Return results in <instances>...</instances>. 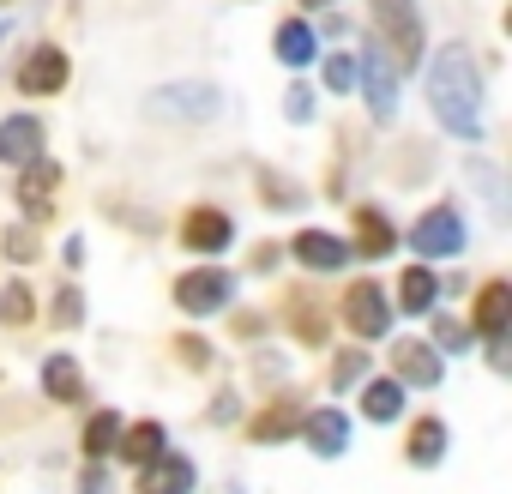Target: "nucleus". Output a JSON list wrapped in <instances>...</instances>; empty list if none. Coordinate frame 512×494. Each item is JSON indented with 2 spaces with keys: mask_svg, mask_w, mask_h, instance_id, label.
Segmentation results:
<instances>
[{
  "mask_svg": "<svg viewBox=\"0 0 512 494\" xmlns=\"http://www.w3.org/2000/svg\"><path fill=\"white\" fill-rule=\"evenodd\" d=\"M428 103L440 115L446 133L458 139H482V79L470 67L464 49H440L434 67H428Z\"/></svg>",
  "mask_w": 512,
  "mask_h": 494,
  "instance_id": "nucleus-1",
  "label": "nucleus"
},
{
  "mask_svg": "<svg viewBox=\"0 0 512 494\" xmlns=\"http://www.w3.org/2000/svg\"><path fill=\"white\" fill-rule=\"evenodd\" d=\"M368 7H374V19H380V31H386L392 55H398L404 67H416V61H422V19H416V0H368Z\"/></svg>",
  "mask_w": 512,
  "mask_h": 494,
  "instance_id": "nucleus-2",
  "label": "nucleus"
},
{
  "mask_svg": "<svg viewBox=\"0 0 512 494\" xmlns=\"http://www.w3.org/2000/svg\"><path fill=\"white\" fill-rule=\"evenodd\" d=\"M410 241H416V254H434V260L464 254V217H458L452 205H434V211L410 229Z\"/></svg>",
  "mask_w": 512,
  "mask_h": 494,
  "instance_id": "nucleus-3",
  "label": "nucleus"
},
{
  "mask_svg": "<svg viewBox=\"0 0 512 494\" xmlns=\"http://www.w3.org/2000/svg\"><path fill=\"white\" fill-rule=\"evenodd\" d=\"M356 79H362V91H368L374 121H392V115H398V73H392L386 49H368V55H362V67H356Z\"/></svg>",
  "mask_w": 512,
  "mask_h": 494,
  "instance_id": "nucleus-4",
  "label": "nucleus"
},
{
  "mask_svg": "<svg viewBox=\"0 0 512 494\" xmlns=\"http://www.w3.org/2000/svg\"><path fill=\"white\" fill-rule=\"evenodd\" d=\"M229 290H235L229 272H187V278H175V308H187V314H217V308L229 302Z\"/></svg>",
  "mask_w": 512,
  "mask_h": 494,
  "instance_id": "nucleus-5",
  "label": "nucleus"
},
{
  "mask_svg": "<svg viewBox=\"0 0 512 494\" xmlns=\"http://www.w3.org/2000/svg\"><path fill=\"white\" fill-rule=\"evenodd\" d=\"M223 109V97L211 85H169L151 97V115H181V121H211Z\"/></svg>",
  "mask_w": 512,
  "mask_h": 494,
  "instance_id": "nucleus-6",
  "label": "nucleus"
},
{
  "mask_svg": "<svg viewBox=\"0 0 512 494\" xmlns=\"http://www.w3.org/2000/svg\"><path fill=\"white\" fill-rule=\"evenodd\" d=\"M344 320H350V332H356V338H380V332L392 326V302H386V290L356 284V290L344 296Z\"/></svg>",
  "mask_w": 512,
  "mask_h": 494,
  "instance_id": "nucleus-7",
  "label": "nucleus"
},
{
  "mask_svg": "<svg viewBox=\"0 0 512 494\" xmlns=\"http://www.w3.org/2000/svg\"><path fill=\"white\" fill-rule=\"evenodd\" d=\"M19 85H25L31 97H55V91L67 85V55H61L55 43L31 49V55H25V67H19Z\"/></svg>",
  "mask_w": 512,
  "mask_h": 494,
  "instance_id": "nucleus-8",
  "label": "nucleus"
},
{
  "mask_svg": "<svg viewBox=\"0 0 512 494\" xmlns=\"http://www.w3.org/2000/svg\"><path fill=\"white\" fill-rule=\"evenodd\" d=\"M229 235H235V223L211 205L187 211V223H181V247H193V254H217V247H229Z\"/></svg>",
  "mask_w": 512,
  "mask_h": 494,
  "instance_id": "nucleus-9",
  "label": "nucleus"
},
{
  "mask_svg": "<svg viewBox=\"0 0 512 494\" xmlns=\"http://www.w3.org/2000/svg\"><path fill=\"white\" fill-rule=\"evenodd\" d=\"M0 157L7 163H37L43 157V121H31V115H13V121H0Z\"/></svg>",
  "mask_w": 512,
  "mask_h": 494,
  "instance_id": "nucleus-10",
  "label": "nucleus"
},
{
  "mask_svg": "<svg viewBox=\"0 0 512 494\" xmlns=\"http://www.w3.org/2000/svg\"><path fill=\"white\" fill-rule=\"evenodd\" d=\"M139 488H145V494H193V464L175 458V452H157V458L139 470Z\"/></svg>",
  "mask_w": 512,
  "mask_h": 494,
  "instance_id": "nucleus-11",
  "label": "nucleus"
},
{
  "mask_svg": "<svg viewBox=\"0 0 512 494\" xmlns=\"http://www.w3.org/2000/svg\"><path fill=\"white\" fill-rule=\"evenodd\" d=\"M296 260L308 272H338V266H350V247L338 235H326V229H302L296 235Z\"/></svg>",
  "mask_w": 512,
  "mask_h": 494,
  "instance_id": "nucleus-12",
  "label": "nucleus"
},
{
  "mask_svg": "<svg viewBox=\"0 0 512 494\" xmlns=\"http://www.w3.org/2000/svg\"><path fill=\"white\" fill-rule=\"evenodd\" d=\"M55 187H61V169H55L49 157H37V163H25V181H19V199H25V211H31V217H49V211H55Z\"/></svg>",
  "mask_w": 512,
  "mask_h": 494,
  "instance_id": "nucleus-13",
  "label": "nucleus"
},
{
  "mask_svg": "<svg viewBox=\"0 0 512 494\" xmlns=\"http://www.w3.org/2000/svg\"><path fill=\"white\" fill-rule=\"evenodd\" d=\"M476 332L494 338V344L512 332V290H506V284H488V290L476 296Z\"/></svg>",
  "mask_w": 512,
  "mask_h": 494,
  "instance_id": "nucleus-14",
  "label": "nucleus"
},
{
  "mask_svg": "<svg viewBox=\"0 0 512 494\" xmlns=\"http://www.w3.org/2000/svg\"><path fill=\"white\" fill-rule=\"evenodd\" d=\"M302 434H308V446H314L320 458H338V452L350 446V422H344L338 410H314V416H302Z\"/></svg>",
  "mask_w": 512,
  "mask_h": 494,
  "instance_id": "nucleus-15",
  "label": "nucleus"
},
{
  "mask_svg": "<svg viewBox=\"0 0 512 494\" xmlns=\"http://www.w3.org/2000/svg\"><path fill=\"white\" fill-rule=\"evenodd\" d=\"M43 386H49V398H55V404H79L85 374H79V362H73V356H49V362H43Z\"/></svg>",
  "mask_w": 512,
  "mask_h": 494,
  "instance_id": "nucleus-16",
  "label": "nucleus"
},
{
  "mask_svg": "<svg viewBox=\"0 0 512 494\" xmlns=\"http://www.w3.org/2000/svg\"><path fill=\"white\" fill-rule=\"evenodd\" d=\"M350 254H368V260H380V254H392V223L380 217V211H356V247Z\"/></svg>",
  "mask_w": 512,
  "mask_h": 494,
  "instance_id": "nucleus-17",
  "label": "nucleus"
},
{
  "mask_svg": "<svg viewBox=\"0 0 512 494\" xmlns=\"http://www.w3.org/2000/svg\"><path fill=\"white\" fill-rule=\"evenodd\" d=\"M362 416H368V422H398V416H404V386H398V380H368Z\"/></svg>",
  "mask_w": 512,
  "mask_h": 494,
  "instance_id": "nucleus-18",
  "label": "nucleus"
},
{
  "mask_svg": "<svg viewBox=\"0 0 512 494\" xmlns=\"http://www.w3.org/2000/svg\"><path fill=\"white\" fill-rule=\"evenodd\" d=\"M314 49H320V43H314V31H308L302 19L278 25V61H284V67H308V61H314Z\"/></svg>",
  "mask_w": 512,
  "mask_h": 494,
  "instance_id": "nucleus-19",
  "label": "nucleus"
},
{
  "mask_svg": "<svg viewBox=\"0 0 512 494\" xmlns=\"http://www.w3.org/2000/svg\"><path fill=\"white\" fill-rule=\"evenodd\" d=\"M434 296H440V284H434V272H422V266H410V272L398 278V302H404V314H428V308H434Z\"/></svg>",
  "mask_w": 512,
  "mask_h": 494,
  "instance_id": "nucleus-20",
  "label": "nucleus"
},
{
  "mask_svg": "<svg viewBox=\"0 0 512 494\" xmlns=\"http://www.w3.org/2000/svg\"><path fill=\"white\" fill-rule=\"evenodd\" d=\"M115 446H121V458H127V464H151V458L163 452V428H157V422H133Z\"/></svg>",
  "mask_w": 512,
  "mask_h": 494,
  "instance_id": "nucleus-21",
  "label": "nucleus"
},
{
  "mask_svg": "<svg viewBox=\"0 0 512 494\" xmlns=\"http://www.w3.org/2000/svg\"><path fill=\"white\" fill-rule=\"evenodd\" d=\"M290 428H302V410L284 398V404H272V410H260V416H253V440H260V446H272V440H284Z\"/></svg>",
  "mask_w": 512,
  "mask_h": 494,
  "instance_id": "nucleus-22",
  "label": "nucleus"
},
{
  "mask_svg": "<svg viewBox=\"0 0 512 494\" xmlns=\"http://www.w3.org/2000/svg\"><path fill=\"white\" fill-rule=\"evenodd\" d=\"M398 374L416 380V386H434L440 380V356L428 344H398Z\"/></svg>",
  "mask_w": 512,
  "mask_h": 494,
  "instance_id": "nucleus-23",
  "label": "nucleus"
},
{
  "mask_svg": "<svg viewBox=\"0 0 512 494\" xmlns=\"http://www.w3.org/2000/svg\"><path fill=\"white\" fill-rule=\"evenodd\" d=\"M440 452H446V422L422 416L416 434H410V464H440Z\"/></svg>",
  "mask_w": 512,
  "mask_h": 494,
  "instance_id": "nucleus-24",
  "label": "nucleus"
},
{
  "mask_svg": "<svg viewBox=\"0 0 512 494\" xmlns=\"http://www.w3.org/2000/svg\"><path fill=\"white\" fill-rule=\"evenodd\" d=\"M115 440H121V416H115V410H97L91 428H85V452L103 458V452H115Z\"/></svg>",
  "mask_w": 512,
  "mask_h": 494,
  "instance_id": "nucleus-25",
  "label": "nucleus"
},
{
  "mask_svg": "<svg viewBox=\"0 0 512 494\" xmlns=\"http://www.w3.org/2000/svg\"><path fill=\"white\" fill-rule=\"evenodd\" d=\"M31 314H37V302H31L25 284H7V290H0V326H25Z\"/></svg>",
  "mask_w": 512,
  "mask_h": 494,
  "instance_id": "nucleus-26",
  "label": "nucleus"
},
{
  "mask_svg": "<svg viewBox=\"0 0 512 494\" xmlns=\"http://www.w3.org/2000/svg\"><path fill=\"white\" fill-rule=\"evenodd\" d=\"M362 368H368V356H362V350H344V356H338V368H332V386H338V392H350V386L362 380Z\"/></svg>",
  "mask_w": 512,
  "mask_h": 494,
  "instance_id": "nucleus-27",
  "label": "nucleus"
},
{
  "mask_svg": "<svg viewBox=\"0 0 512 494\" xmlns=\"http://www.w3.org/2000/svg\"><path fill=\"white\" fill-rule=\"evenodd\" d=\"M0 247H7V260H37V235L31 229H7V235H0Z\"/></svg>",
  "mask_w": 512,
  "mask_h": 494,
  "instance_id": "nucleus-28",
  "label": "nucleus"
},
{
  "mask_svg": "<svg viewBox=\"0 0 512 494\" xmlns=\"http://www.w3.org/2000/svg\"><path fill=\"white\" fill-rule=\"evenodd\" d=\"M296 332H302L308 344H326V314H320L314 302H302V308H296Z\"/></svg>",
  "mask_w": 512,
  "mask_h": 494,
  "instance_id": "nucleus-29",
  "label": "nucleus"
},
{
  "mask_svg": "<svg viewBox=\"0 0 512 494\" xmlns=\"http://www.w3.org/2000/svg\"><path fill=\"white\" fill-rule=\"evenodd\" d=\"M260 187H266V205H302V187L284 181V175H266Z\"/></svg>",
  "mask_w": 512,
  "mask_h": 494,
  "instance_id": "nucleus-30",
  "label": "nucleus"
},
{
  "mask_svg": "<svg viewBox=\"0 0 512 494\" xmlns=\"http://www.w3.org/2000/svg\"><path fill=\"white\" fill-rule=\"evenodd\" d=\"M434 338H440V350H458V356H464V350H470V332H464V326H458V320H446V314H440V320H434Z\"/></svg>",
  "mask_w": 512,
  "mask_h": 494,
  "instance_id": "nucleus-31",
  "label": "nucleus"
},
{
  "mask_svg": "<svg viewBox=\"0 0 512 494\" xmlns=\"http://www.w3.org/2000/svg\"><path fill=\"white\" fill-rule=\"evenodd\" d=\"M326 85H332V91H350V85H356V61H350V55H332V61H326Z\"/></svg>",
  "mask_w": 512,
  "mask_h": 494,
  "instance_id": "nucleus-32",
  "label": "nucleus"
},
{
  "mask_svg": "<svg viewBox=\"0 0 512 494\" xmlns=\"http://www.w3.org/2000/svg\"><path fill=\"white\" fill-rule=\"evenodd\" d=\"M284 109H290V121H314V91H308V85H296V91L284 97Z\"/></svg>",
  "mask_w": 512,
  "mask_h": 494,
  "instance_id": "nucleus-33",
  "label": "nucleus"
},
{
  "mask_svg": "<svg viewBox=\"0 0 512 494\" xmlns=\"http://www.w3.org/2000/svg\"><path fill=\"white\" fill-rule=\"evenodd\" d=\"M73 320H85V302H79V290H61V302H55V326H73Z\"/></svg>",
  "mask_w": 512,
  "mask_h": 494,
  "instance_id": "nucleus-34",
  "label": "nucleus"
},
{
  "mask_svg": "<svg viewBox=\"0 0 512 494\" xmlns=\"http://www.w3.org/2000/svg\"><path fill=\"white\" fill-rule=\"evenodd\" d=\"M175 344H181V362H187V368H205V362H211L205 338H193V332H187V338H175Z\"/></svg>",
  "mask_w": 512,
  "mask_h": 494,
  "instance_id": "nucleus-35",
  "label": "nucleus"
},
{
  "mask_svg": "<svg viewBox=\"0 0 512 494\" xmlns=\"http://www.w3.org/2000/svg\"><path fill=\"white\" fill-rule=\"evenodd\" d=\"M79 494H103V470H85V482H79Z\"/></svg>",
  "mask_w": 512,
  "mask_h": 494,
  "instance_id": "nucleus-36",
  "label": "nucleus"
},
{
  "mask_svg": "<svg viewBox=\"0 0 512 494\" xmlns=\"http://www.w3.org/2000/svg\"><path fill=\"white\" fill-rule=\"evenodd\" d=\"M302 7H332V0H302Z\"/></svg>",
  "mask_w": 512,
  "mask_h": 494,
  "instance_id": "nucleus-37",
  "label": "nucleus"
}]
</instances>
